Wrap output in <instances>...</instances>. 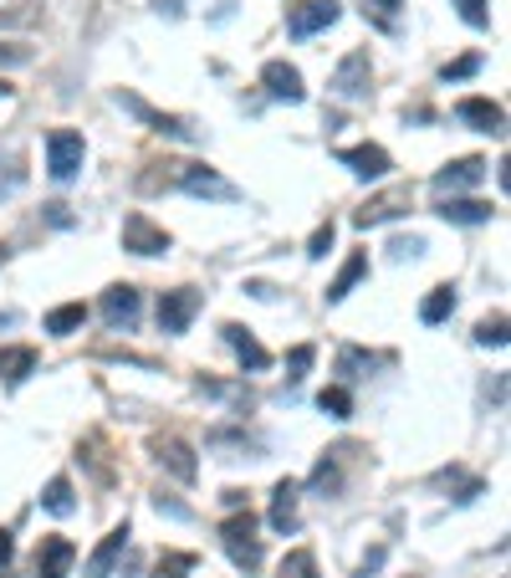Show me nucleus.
<instances>
[{
    "mask_svg": "<svg viewBox=\"0 0 511 578\" xmlns=\"http://www.w3.org/2000/svg\"><path fill=\"white\" fill-rule=\"evenodd\" d=\"M476 67H481V57H476V51H471V57H460V62H450V67L440 72V77H445V83H460V77H471V72H476Z\"/></svg>",
    "mask_w": 511,
    "mask_h": 578,
    "instance_id": "nucleus-37",
    "label": "nucleus"
},
{
    "mask_svg": "<svg viewBox=\"0 0 511 578\" xmlns=\"http://www.w3.org/2000/svg\"><path fill=\"white\" fill-rule=\"evenodd\" d=\"M72 558H77V548L67 538H41V548H36V578H67Z\"/></svg>",
    "mask_w": 511,
    "mask_h": 578,
    "instance_id": "nucleus-14",
    "label": "nucleus"
},
{
    "mask_svg": "<svg viewBox=\"0 0 511 578\" xmlns=\"http://www.w3.org/2000/svg\"><path fill=\"white\" fill-rule=\"evenodd\" d=\"M297 481H276V492H272V528L276 532H297Z\"/></svg>",
    "mask_w": 511,
    "mask_h": 578,
    "instance_id": "nucleus-19",
    "label": "nucleus"
},
{
    "mask_svg": "<svg viewBox=\"0 0 511 578\" xmlns=\"http://www.w3.org/2000/svg\"><path fill=\"white\" fill-rule=\"evenodd\" d=\"M21 180H26V170H21V159H11V153H0V195H11V189H21Z\"/></svg>",
    "mask_w": 511,
    "mask_h": 578,
    "instance_id": "nucleus-33",
    "label": "nucleus"
},
{
    "mask_svg": "<svg viewBox=\"0 0 511 578\" xmlns=\"http://www.w3.org/2000/svg\"><path fill=\"white\" fill-rule=\"evenodd\" d=\"M153 456H159V466H170L179 481L200 477V460H195V451H189L179 435H159V441H153Z\"/></svg>",
    "mask_w": 511,
    "mask_h": 578,
    "instance_id": "nucleus-12",
    "label": "nucleus"
},
{
    "mask_svg": "<svg viewBox=\"0 0 511 578\" xmlns=\"http://www.w3.org/2000/svg\"><path fill=\"white\" fill-rule=\"evenodd\" d=\"M389 251L399 256V261H404V256H420V251H425V241H420V236H409V241H394Z\"/></svg>",
    "mask_w": 511,
    "mask_h": 578,
    "instance_id": "nucleus-38",
    "label": "nucleus"
},
{
    "mask_svg": "<svg viewBox=\"0 0 511 578\" xmlns=\"http://www.w3.org/2000/svg\"><path fill=\"white\" fill-rule=\"evenodd\" d=\"M0 261H5V246H0Z\"/></svg>",
    "mask_w": 511,
    "mask_h": 578,
    "instance_id": "nucleus-45",
    "label": "nucleus"
},
{
    "mask_svg": "<svg viewBox=\"0 0 511 578\" xmlns=\"http://www.w3.org/2000/svg\"><path fill=\"white\" fill-rule=\"evenodd\" d=\"M16 62H32V51H26V47H5V51H0V67H16Z\"/></svg>",
    "mask_w": 511,
    "mask_h": 578,
    "instance_id": "nucleus-41",
    "label": "nucleus"
},
{
    "mask_svg": "<svg viewBox=\"0 0 511 578\" xmlns=\"http://www.w3.org/2000/svg\"><path fill=\"white\" fill-rule=\"evenodd\" d=\"M83 159H87L83 134L57 128V134L47 138V174L57 180V185H72V180H77V170H83Z\"/></svg>",
    "mask_w": 511,
    "mask_h": 578,
    "instance_id": "nucleus-2",
    "label": "nucleus"
},
{
    "mask_svg": "<svg viewBox=\"0 0 511 578\" xmlns=\"http://www.w3.org/2000/svg\"><path fill=\"white\" fill-rule=\"evenodd\" d=\"M221 543H225V553H230L236 568H246V574L261 568V538H256V517H251V512H230V517H225V522H221Z\"/></svg>",
    "mask_w": 511,
    "mask_h": 578,
    "instance_id": "nucleus-1",
    "label": "nucleus"
},
{
    "mask_svg": "<svg viewBox=\"0 0 511 578\" xmlns=\"http://www.w3.org/2000/svg\"><path fill=\"white\" fill-rule=\"evenodd\" d=\"M312 492H338V460H317V471H312Z\"/></svg>",
    "mask_w": 511,
    "mask_h": 578,
    "instance_id": "nucleus-36",
    "label": "nucleus"
},
{
    "mask_svg": "<svg viewBox=\"0 0 511 578\" xmlns=\"http://www.w3.org/2000/svg\"><path fill=\"white\" fill-rule=\"evenodd\" d=\"M312 358H317V348H312V343H297V348H291V358H287V379H291V384H302V379H307Z\"/></svg>",
    "mask_w": 511,
    "mask_h": 578,
    "instance_id": "nucleus-31",
    "label": "nucleus"
},
{
    "mask_svg": "<svg viewBox=\"0 0 511 578\" xmlns=\"http://www.w3.org/2000/svg\"><path fill=\"white\" fill-rule=\"evenodd\" d=\"M123 251H134V256H164V251H170V231H164V225H153L144 210H134V216L123 221Z\"/></svg>",
    "mask_w": 511,
    "mask_h": 578,
    "instance_id": "nucleus-3",
    "label": "nucleus"
},
{
    "mask_svg": "<svg viewBox=\"0 0 511 578\" xmlns=\"http://www.w3.org/2000/svg\"><path fill=\"white\" fill-rule=\"evenodd\" d=\"M261 87H266L276 102H302L307 98L302 72L291 67V62H266V67H261Z\"/></svg>",
    "mask_w": 511,
    "mask_h": 578,
    "instance_id": "nucleus-9",
    "label": "nucleus"
},
{
    "mask_svg": "<svg viewBox=\"0 0 511 578\" xmlns=\"http://www.w3.org/2000/svg\"><path fill=\"white\" fill-rule=\"evenodd\" d=\"M123 548H128V522H119V528L98 543V553L87 558V578H108V574H113V568H119V558H123Z\"/></svg>",
    "mask_w": 511,
    "mask_h": 578,
    "instance_id": "nucleus-17",
    "label": "nucleus"
},
{
    "mask_svg": "<svg viewBox=\"0 0 511 578\" xmlns=\"http://www.w3.org/2000/svg\"><path fill=\"white\" fill-rule=\"evenodd\" d=\"M481 180H486V159H456V164H445L440 174H435V195H456V189H476Z\"/></svg>",
    "mask_w": 511,
    "mask_h": 578,
    "instance_id": "nucleus-10",
    "label": "nucleus"
},
{
    "mask_svg": "<svg viewBox=\"0 0 511 578\" xmlns=\"http://www.w3.org/2000/svg\"><path fill=\"white\" fill-rule=\"evenodd\" d=\"M221 333H225V343L236 348V358H240V364H246V369H266V364H272V354H266V348H261V343H256V339H251V333H246V328H240V323H225Z\"/></svg>",
    "mask_w": 511,
    "mask_h": 578,
    "instance_id": "nucleus-18",
    "label": "nucleus"
},
{
    "mask_svg": "<svg viewBox=\"0 0 511 578\" xmlns=\"http://www.w3.org/2000/svg\"><path fill=\"white\" fill-rule=\"evenodd\" d=\"M456 11H460V21H465V26H486V21H491V11H486V0H456Z\"/></svg>",
    "mask_w": 511,
    "mask_h": 578,
    "instance_id": "nucleus-34",
    "label": "nucleus"
},
{
    "mask_svg": "<svg viewBox=\"0 0 511 578\" xmlns=\"http://www.w3.org/2000/svg\"><path fill=\"white\" fill-rule=\"evenodd\" d=\"M456 119L471 123V128H481V134H496V138L507 134V113H501V102H491V98H460Z\"/></svg>",
    "mask_w": 511,
    "mask_h": 578,
    "instance_id": "nucleus-8",
    "label": "nucleus"
},
{
    "mask_svg": "<svg viewBox=\"0 0 511 578\" xmlns=\"http://www.w3.org/2000/svg\"><path fill=\"white\" fill-rule=\"evenodd\" d=\"M195 312H200V292L195 287H174L159 297V328L164 333H185L195 323Z\"/></svg>",
    "mask_w": 511,
    "mask_h": 578,
    "instance_id": "nucleus-5",
    "label": "nucleus"
},
{
    "mask_svg": "<svg viewBox=\"0 0 511 578\" xmlns=\"http://www.w3.org/2000/svg\"><path fill=\"white\" fill-rule=\"evenodd\" d=\"M317 409L333 415V420H348V415H353V394L342 390V384H327V390L317 394Z\"/></svg>",
    "mask_w": 511,
    "mask_h": 578,
    "instance_id": "nucleus-29",
    "label": "nucleus"
},
{
    "mask_svg": "<svg viewBox=\"0 0 511 578\" xmlns=\"http://www.w3.org/2000/svg\"><path fill=\"white\" fill-rule=\"evenodd\" d=\"M338 16H342L338 0H302V5L287 16V32L291 36H317V32H327Z\"/></svg>",
    "mask_w": 511,
    "mask_h": 578,
    "instance_id": "nucleus-6",
    "label": "nucleus"
},
{
    "mask_svg": "<svg viewBox=\"0 0 511 578\" xmlns=\"http://www.w3.org/2000/svg\"><path fill=\"white\" fill-rule=\"evenodd\" d=\"M41 507L57 512V517H72L77 512V496H72V481L67 477H51L47 492H41Z\"/></svg>",
    "mask_w": 511,
    "mask_h": 578,
    "instance_id": "nucleus-24",
    "label": "nucleus"
},
{
    "mask_svg": "<svg viewBox=\"0 0 511 578\" xmlns=\"http://www.w3.org/2000/svg\"><path fill=\"white\" fill-rule=\"evenodd\" d=\"M26 374H36V348H0V379L16 390L26 384Z\"/></svg>",
    "mask_w": 511,
    "mask_h": 578,
    "instance_id": "nucleus-21",
    "label": "nucleus"
},
{
    "mask_svg": "<svg viewBox=\"0 0 511 578\" xmlns=\"http://www.w3.org/2000/svg\"><path fill=\"white\" fill-rule=\"evenodd\" d=\"M159 11H170V16H179V0H153Z\"/></svg>",
    "mask_w": 511,
    "mask_h": 578,
    "instance_id": "nucleus-43",
    "label": "nucleus"
},
{
    "mask_svg": "<svg viewBox=\"0 0 511 578\" xmlns=\"http://www.w3.org/2000/svg\"><path fill=\"white\" fill-rule=\"evenodd\" d=\"M378 364H384L378 354H363V348H342V354H338V374H342V379H363V374H374Z\"/></svg>",
    "mask_w": 511,
    "mask_h": 578,
    "instance_id": "nucleus-27",
    "label": "nucleus"
},
{
    "mask_svg": "<svg viewBox=\"0 0 511 578\" xmlns=\"http://www.w3.org/2000/svg\"><path fill=\"white\" fill-rule=\"evenodd\" d=\"M369 5H374V16L384 21V26H394V11H399V0H369ZM369 5H363V11H369Z\"/></svg>",
    "mask_w": 511,
    "mask_h": 578,
    "instance_id": "nucleus-39",
    "label": "nucleus"
},
{
    "mask_svg": "<svg viewBox=\"0 0 511 578\" xmlns=\"http://www.w3.org/2000/svg\"><path fill=\"white\" fill-rule=\"evenodd\" d=\"M333 236H338V231H333V221L317 225V231H312V241H307V256H312V261H323V256L333 251Z\"/></svg>",
    "mask_w": 511,
    "mask_h": 578,
    "instance_id": "nucleus-35",
    "label": "nucleus"
},
{
    "mask_svg": "<svg viewBox=\"0 0 511 578\" xmlns=\"http://www.w3.org/2000/svg\"><path fill=\"white\" fill-rule=\"evenodd\" d=\"M435 216H440V221H456V225H481V221H491L496 210L486 200H440Z\"/></svg>",
    "mask_w": 511,
    "mask_h": 578,
    "instance_id": "nucleus-20",
    "label": "nucleus"
},
{
    "mask_svg": "<svg viewBox=\"0 0 511 578\" xmlns=\"http://www.w3.org/2000/svg\"><path fill=\"white\" fill-rule=\"evenodd\" d=\"M369 83H374V62H369V51H348L333 72V93L338 98H369Z\"/></svg>",
    "mask_w": 511,
    "mask_h": 578,
    "instance_id": "nucleus-4",
    "label": "nucleus"
},
{
    "mask_svg": "<svg viewBox=\"0 0 511 578\" xmlns=\"http://www.w3.org/2000/svg\"><path fill=\"white\" fill-rule=\"evenodd\" d=\"M363 276H369V256L353 251L348 261H342V272L333 276V287H327V303H342V297L353 292V282H363Z\"/></svg>",
    "mask_w": 511,
    "mask_h": 578,
    "instance_id": "nucleus-22",
    "label": "nucleus"
},
{
    "mask_svg": "<svg viewBox=\"0 0 511 578\" xmlns=\"http://www.w3.org/2000/svg\"><path fill=\"white\" fill-rule=\"evenodd\" d=\"M276 578H317V558H312V548H291L287 558H282V568H276Z\"/></svg>",
    "mask_w": 511,
    "mask_h": 578,
    "instance_id": "nucleus-28",
    "label": "nucleus"
},
{
    "mask_svg": "<svg viewBox=\"0 0 511 578\" xmlns=\"http://www.w3.org/2000/svg\"><path fill=\"white\" fill-rule=\"evenodd\" d=\"M384 568V548H369V558H363V568H358V578H369Z\"/></svg>",
    "mask_w": 511,
    "mask_h": 578,
    "instance_id": "nucleus-40",
    "label": "nucleus"
},
{
    "mask_svg": "<svg viewBox=\"0 0 511 578\" xmlns=\"http://www.w3.org/2000/svg\"><path fill=\"white\" fill-rule=\"evenodd\" d=\"M476 343H486V348H507V318H501V312L486 318V323L476 328Z\"/></svg>",
    "mask_w": 511,
    "mask_h": 578,
    "instance_id": "nucleus-32",
    "label": "nucleus"
},
{
    "mask_svg": "<svg viewBox=\"0 0 511 578\" xmlns=\"http://www.w3.org/2000/svg\"><path fill=\"white\" fill-rule=\"evenodd\" d=\"M102 318H108V328H134L138 323V292L128 287V282L108 287L102 292Z\"/></svg>",
    "mask_w": 511,
    "mask_h": 578,
    "instance_id": "nucleus-15",
    "label": "nucleus"
},
{
    "mask_svg": "<svg viewBox=\"0 0 511 578\" xmlns=\"http://www.w3.org/2000/svg\"><path fill=\"white\" fill-rule=\"evenodd\" d=\"M119 102L128 108V113H138L144 123H153L159 134H170V138H195V128H189L185 119H174V113H159V108H149V102L134 98V93H119Z\"/></svg>",
    "mask_w": 511,
    "mask_h": 578,
    "instance_id": "nucleus-16",
    "label": "nucleus"
},
{
    "mask_svg": "<svg viewBox=\"0 0 511 578\" xmlns=\"http://www.w3.org/2000/svg\"><path fill=\"white\" fill-rule=\"evenodd\" d=\"M338 159L358 174V180H384V174L394 170V164H389V153L378 149V144H358V149H338Z\"/></svg>",
    "mask_w": 511,
    "mask_h": 578,
    "instance_id": "nucleus-13",
    "label": "nucleus"
},
{
    "mask_svg": "<svg viewBox=\"0 0 511 578\" xmlns=\"http://www.w3.org/2000/svg\"><path fill=\"white\" fill-rule=\"evenodd\" d=\"M450 312H456V287H435L425 303H420V323L435 328V323H445Z\"/></svg>",
    "mask_w": 511,
    "mask_h": 578,
    "instance_id": "nucleus-26",
    "label": "nucleus"
},
{
    "mask_svg": "<svg viewBox=\"0 0 511 578\" xmlns=\"http://www.w3.org/2000/svg\"><path fill=\"white\" fill-rule=\"evenodd\" d=\"M179 170V189L189 195H210V200H236V185L221 180V174L210 170V164H174Z\"/></svg>",
    "mask_w": 511,
    "mask_h": 578,
    "instance_id": "nucleus-7",
    "label": "nucleus"
},
{
    "mask_svg": "<svg viewBox=\"0 0 511 578\" xmlns=\"http://www.w3.org/2000/svg\"><path fill=\"white\" fill-rule=\"evenodd\" d=\"M195 574V553H159L149 578H189Z\"/></svg>",
    "mask_w": 511,
    "mask_h": 578,
    "instance_id": "nucleus-30",
    "label": "nucleus"
},
{
    "mask_svg": "<svg viewBox=\"0 0 511 578\" xmlns=\"http://www.w3.org/2000/svg\"><path fill=\"white\" fill-rule=\"evenodd\" d=\"M11 553H16V543H11V532L0 528V568H5V563H11Z\"/></svg>",
    "mask_w": 511,
    "mask_h": 578,
    "instance_id": "nucleus-42",
    "label": "nucleus"
},
{
    "mask_svg": "<svg viewBox=\"0 0 511 578\" xmlns=\"http://www.w3.org/2000/svg\"><path fill=\"white\" fill-rule=\"evenodd\" d=\"M83 323H87V307H83V303L51 307V312H47V333H57V339H67V333H77Z\"/></svg>",
    "mask_w": 511,
    "mask_h": 578,
    "instance_id": "nucleus-25",
    "label": "nucleus"
},
{
    "mask_svg": "<svg viewBox=\"0 0 511 578\" xmlns=\"http://www.w3.org/2000/svg\"><path fill=\"white\" fill-rule=\"evenodd\" d=\"M11 93H16V87H11V83H0V98H11Z\"/></svg>",
    "mask_w": 511,
    "mask_h": 578,
    "instance_id": "nucleus-44",
    "label": "nucleus"
},
{
    "mask_svg": "<svg viewBox=\"0 0 511 578\" xmlns=\"http://www.w3.org/2000/svg\"><path fill=\"white\" fill-rule=\"evenodd\" d=\"M404 210H409V185H394V189H384L378 200L363 205V210L353 216V225L369 231V225H384V221H394V216H404Z\"/></svg>",
    "mask_w": 511,
    "mask_h": 578,
    "instance_id": "nucleus-11",
    "label": "nucleus"
},
{
    "mask_svg": "<svg viewBox=\"0 0 511 578\" xmlns=\"http://www.w3.org/2000/svg\"><path fill=\"white\" fill-rule=\"evenodd\" d=\"M435 487H450V502H460V507H465V502H476L481 492H486V481L481 477H465V471H460V466H450V471H440V477H435Z\"/></svg>",
    "mask_w": 511,
    "mask_h": 578,
    "instance_id": "nucleus-23",
    "label": "nucleus"
}]
</instances>
